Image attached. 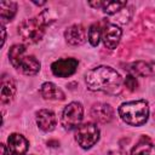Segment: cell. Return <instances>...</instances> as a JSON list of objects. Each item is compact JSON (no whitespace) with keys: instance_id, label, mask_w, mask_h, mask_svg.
Returning <instances> with one entry per match:
<instances>
[{"instance_id":"44dd1931","label":"cell","mask_w":155,"mask_h":155,"mask_svg":"<svg viewBox=\"0 0 155 155\" xmlns=\"http://www.w3.org/2000/svg\"><path fill=\"white\" fill-rule=\"evenodd\" d=\"M0 155H10V153H8V149H7V147L5 145V144H0Z\"/></svg>"},{"instance_id":"9c48e42d","label":"cell","mask_w":155,"mask_h":155,"mask_svg":"<svg viewBox=\"0 0 155 155\" xmlns=\"http://www.w3.org/2000/svg\"><path fill=\"white\" fill-rule=\"evenodd\" d=\"M65 41L71 46H79L86 42L88 39L87 31L82 24H73L68 27L64 31Z\"/></svg>"},{"instance_id":"603a6c76","label":"cell","mask_w":155,"mask_h":155,"mask_svg":"<svg viewBox=\"0 0 155 155\" xmlns=\"http://www.w3.org/2000/svg\"><path fill=\"white\" fill-rule=\"evenodd\" d=\"M1 31H2V44H1V45H4V44H5V39H6V33H5V27H4V24H1Z\"/></svg>"},{"instance_id":"277c9868","label":"cell","mask_w":155,"mask_h":155,"mask_svg":"<svg viewBox=\"0 0 155 155\" xmlns=\"http://www.w3.org/2000/svg\"><path fill=\"white\" fill-rule=\"evenodd\" d=\"M47 19L48 18L45 17V12L36 17L24 19L18 25V34L22 40L29 45L39 42L45 34V28L48 23Z\"/></svg>"},{"instance_id":"4fadbf2b","label":"cell","mask_w":155,"mask_h":155,"mask_svg":"<svg viewBox=\"0 0 155 155\" xmlns=\"http://www.w3.org/2000/svg\"><path fill=\"white\" fill-rule=\"evenodd\" d=\"M16 82L15 80L8 76V75H2L1 78V92H0V98L1 103H10L15 94H16Z\"/></svg>"},{"instance_id":"8992f818","label":"cell","mask_w":155,"mask_h":155,"mask_svg":"<svg viewBox=\"0 0 155 155\" xmlns=\"http://www.w3.org/2000/svg\"><path fill=\"white\" fill-rule=\"evenodd\" d=\"M99 128L93 122H86L80 125L75 132V140L82 149L92 148L99 139Z\"/></svg>"},{"instance_id":"30bf717a","label":"cell","mask_w":155,"mask_h":155,"mask_svg":"<svg viewBox=\"0 0 155 155\" xmlns=\"http://www.w3.org/2000/svg\"><path fill=\"white\" fill-rule=\"evenodd\" d=\"M7 149L10 155H25L29 143L27 138L19 133H12L7 138Z\"/></svg>"},{"instance_id":"7c38bea8","label":"cell","mask_w":155,"mask_h":155,"mask_svg":"<svg viewBox=\"0 0 155 155\" xmlns=\"http://www.w3.org/2000/svg\"><path fill=\"white\" fill-rule=\"evenodd\" d=\"M36 124L39 128L44 132H51L54 130L57 125L56 115L52 110L48 109H41L36 113Z\"/></svg>"},{"instance_id":"7a4b0ae2","label":"cell","mask_w":155,"mask_h":155,"mask_svg":"<svg viewBox=\"0 0 155 155\" xmlns=\"http://www.w3.org/2000/svg\"><path fill=\"white\" fill-rule=\"evenodd\" d=\"M8 58L12 67L24 74V75H35L40 70V62L36 59L35 56L29 54L27 52V47L24 45L17 44L13 45L8 51Z\"/></svg>"},{"instance_id":"2e32d148","label":"cell","mask_w":155,"mask_h":155,"mask_svg":"<svg viewBox=\"0 0 155 155\" xmlns=\"http://www.w3.org/2000/svg\"><path fill=\"white\" fill-rule=\"evenodd\" d=\"M127 69H128L133 75L143 76V78L149 76V75H151V74L154 73L153 67H151L149 63L143 62V61H137V62L131 63V64L128 65V68H127Z\"/></svg>"},{"instance_id":"5b68a950","label":"cell","mask_w":155,"mask_h":155,"mask_svg":"<svg viewBox=\"0 0 155 155\" xmlns=\"http://www.w3.org/2000/svg\"><path fill=\"white\" fill-rule=\"evenodd\" d=\"M82 119H84L82 104L79 102H71L64 108L61 117V124L64 130L71 131L80 126Z\"/></svg>"},{"instance_id":"6da1fadb","label":"cell","mask_w":155,"mask_h":155,"mask_svg":"<svg viewBox=\"0 0 155 155\" xmlns=\"http://www.w3.org/2000/svg\"><path fill=\"white\" fill-rule=\"evenodd\" d=\"M85 82L87 88L91 91L115 94L121 90L122 78L114 68L108 65H99L86 73Z\"/></svg>"},{"instance_id":"8fae6325","label":"cell","mask_w":155,"mask_h":155,"mask_svg":"<svg viewBox=\"0 0 155 155\" xmlns=\"http://www.w3.org/2000/svg\"><path fill=\"white\" fill-rule=\"evenodd\" d=\"M91 116L101 124H108L114 119V110L107 103H94L91 108Z\"/></svg>"},{"instance_id":"7402d4cb","label":"cell","mask_w":155,"mask_h":155,"mask_svg":"<svg viewBox=\"0 0 155 155\" xmlns=\"http://www.w3.org/2000/svg\"><path fill=\"white\" fill-rule=\"evenodd\" d=\"M88 5H90V6H93V7H96V8H99V7L102 8L103 1H94V2H93V1H90Z\"/></svg>"},{"instance_id":"cb8c5ba5","label":"cell","mask_w":155,"mask_h":155,"mask_svg":"<svg viewBox=\"0 0 155 155\" xmlns=\"http://www.w3.org/2000/svg\"><path fill=\"white\" fill-rule=\"evenodd\" d=\"M110 155H127V154H125L124 151H114V153H110Z\"/></svg>"},{"instance_id":"52a82bcc","label":"cell","mask_w":155,"mask_h":155,"mask_svg":"<svg viewBox=\"0 0 155 155\" xmlns=\"http://www.w3.org/2000/svg\"><path fill=\"white\" fill-rule=\"evenodd\" d=\"M79 62L75 58H62V59H57L51 64V71L54 76L58 78H68L71 76L76 69H78Z\"/></svg>"},{"instance_id":"9a60e30c","label":"cell","mask_w":155,"mask_h":155,"mask_svg":"<svg viewBox=\"0 0 155 155\" xmlns=\"http://www.w3.org/2000/svg\"><path fill=\"white\" fill-rule=\"evenodd\" d=\"M17 12V4L13 1H1L0 2V17L1 24L12 21Z\"/></svg>"},{"instance_id":"ffe728a7","label":"cell","mask_w":155,"mask_h":155,"mask_svg":"<svg viewBox=\"0 0 155 155\" xmlns=\"http://www.w3.org/2000/svg\"><path fill=\"white\" fill-rule=\"evenodd\" d=\"M125 86L130 90V91H134L138 86V81L136 79L134 75H127L125 78Z\"/></svg>"},{"instance_id":"5bb4252c","label":"cell","mask_w":155,"mask_h":155,"mask_svg":"<svg viewBox=\"0 0 155 155\" xmlns=\"http://www.w3.org/2000/svg\"><path fill=\"white\" fill-rule=\"evenodd\" d=\"M40 93L47 101H63L65 98L64 92L53 82H44L40 87Z\"/></svg>"},{"instance_id":"ac0fdd59","label":"cell","mask_w":155,"mask_h":155,"mask_svg":"<svg viewBox=\"0 0 155 155\" xmlns=\"http://www.w3.org/2000/svg\"><path fill=\"white\" fill-rule=\"evenodd\" d=\"M102 31H103V28L101 27L99 23H93L90 29H88V33H87V36H88V41L92 46H97L102 39Z\"/></svg>"},{"instance_id":"ba28073f","label":"cell","mask_w":155,"mask_h":155,"mask_svg":"<svg viewBox=\"0 0 155 155\" xmlns=\"http://www.w3.org/2000/svg\"><path fill=\"white\" fill-rule=\"evenodd\" d=\"M121 35H122V30L120 29V27L113 23L105 24L102 31V40H103L104 46L109 50L116 48V46L119 45L121 40Z\"/></svg>"},{"instance_id":"d6986e66","label":"cell","mask_w":155,"mask_h":155,"mask_svg":"<svg viewBox=\"0 0 155 155\" xmlns=\"http://www.w3.org/2000/svg\"><path fill=\"white\" fill-rule=\"evenodd\" d=\"M126 6V1H103L102 10L107 15H113Z\"/></svg>"},{"instance_id":"e0dca14e","label":"cell","mask_w":155,"mask_h":155,"mask_svg":"<svg viewBox=\"0 0 155 155\" xmlns=\"http://www.w3.org/2000/svg\"><path fill=\"white\" fill-rule=\"evenodd\" d=\"M131 155H155V145L149 140H139L131 150Z\"/></svg>"},{"instance_id":"d4e9b609","label":"cell","mask_w":155,"mask_h":155,"mask_svg":"<svg viewBox=\"0 0 155 155\" xmlns=\"http://www.w3.org/2000/svg\"><path fill=\"white\" fill-rule=\"evenodd\" d=\"M154 116H155V113H154Z\"/></svg>"},{"instance_id":"3957f363","label":"cell","mask_w":155,"mask_h":155,"mask_svg":"<svg viewBox=\"0 0 155 155\" xmlns=\"http://www.w3.org/2000/svg\"><path fill=\"white\" fill-rule=\"evenodd\" d=\"M121 120L130 126H142L149 117V104L145 101H131L119 107Z\"/></svg>"}]
</instances>
